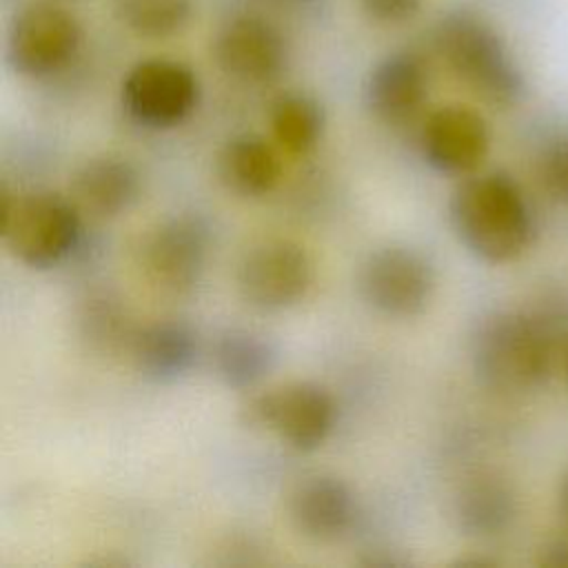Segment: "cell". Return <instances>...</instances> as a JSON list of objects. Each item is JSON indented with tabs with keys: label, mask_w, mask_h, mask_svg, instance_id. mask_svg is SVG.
<instances>
[{
	"label": "cell",
	"mask_w": 568,
	"mask_h": 568,
	"mask_svg": "<svg viewBox=\"0 0 568 568\" xmlns=\"http://www.w3.org/2000/svg\"><path fill=\"white\" fill-rule=\"evenodd\" d=\"M564 311H495L475 328L470 364L477 382L501 395H521L546 384L557 339L568 320Z\"/></svg>",
	"instance_id": "1"
},
{
	"label": "cell",
	"mask_w": 568,
	"mask_h": 568,
	"mask_svg": "<svg viewBox=\"0 0 568 568\" xmlns=\"http://www.w3.org/2000/svg\"><path fill=\"white\" fill-rule=\"evenodd\" d=\"M450 224L479 260H517L535 237V215L524 189L506 171L466 178L450 195Z\"/></svg>",
	"instance_id": "2"
},
{
	"label": "cell",
	"mask_w": 568,
	"mask_h": 568,
	"mask_svg": "<svg viewBox=\"0 0 568 568\" xmlns=\"http://www.w3.org/2000/svg\"><path fill=\"white\" fill-rule=\"evenodd\" d=\"M435 49L450 71L484 102L508 109L526 93V80L501 36L473 9H450L435 24Z\"/></svg>",
	"instance_id": "3"
},
{
	"label": "cell",
	"mask_w": 568,
	"mask_h": 568,
	"mask_svg": "<svg viewBox=\"0 0 568 568\" xmlns=\"http://www.w3.org/2000/svg\"><path fill=\"white\" fill-rule=\"evenodd\" d=\"M71 197L36 191L2 193V242L9 253L38 271L58 266L80 242L82 217Z\"/></svg>",
	"instance_id": "4"
},
{
	"label": "cell",
	"mask_w": 568,
	"mask_h": 568,
	"mask_svg": "<svg viewBox=\"0 0 568 568\" xmlns=\"http://www.w3.org/2000/svg\"><path fill=\"white\" fill-rule=\"evenodd\" d=\"M335 417V399L317 382H291L257 393L240 410V422L246 428L271 430L300 453L320 448L328 439Z\"/></svg>",
	"instance_id": "5"
},
{
	"label": "cell",
	"mask_w": 568,
	"mask_h": 568,
	"mask_svg": "<svg viewBox=\"0 0 568 568\" xmlns=\"http://www.w3.org/2000/svg\"><path fill=\"white\" fill-rule=\"evenodd\" d=\"M211 224L200 213H175L151 226L140 244V268L162 295L184 297L202 282Z\"/></svg>",
	"instance_id": "6"
},
{
	"label": "cell",
	"mask_w": 568,
	"mask_h": 568,
	"mask_svg": "<svg viewBox=\"0 0 568 568\" xmlns=\"http://www.w3.org/2000/svg\"><path fill=\"white\" fill-rule=\"evenodd\" d=\"M82 24L55 0H33L11 20L7 62L27 78H47L64 69L78 53Z\"/></svg>",
	"instance_id": "7"
},
{
	"label": "cell",
	"mask_w": 568,
	"mask_h": 568,
	"mask_svg": "<svg viewBox=\"0 0 568 568\" xmlns=\"http://www.w3.org/2000/svg\"><path fill=\"white\" fill-rule=\"evenodd\" d=\"M235 280L240 297L251 308L277 313L306 297L315 280V264L300 242L268 237L244 253Z\"/></svg>",
	"instance_id": "8"
},
{
	"label": "cell",
	"mask_w": 568,
	"mask_h": 568,
	"mask_svg": "<svg viewBox=\"0 0 568 568\" xmlns=\"http://www.w3.org/2000/svg\"><path fill=\"white\" fill-rule=\"evenodd\" d=\"M200 82L191 67L171 58H146L122 80V106L146 129L182 124L197 106Z\"/></svg>",
	"instance_id": "9"
},
{
	"label": "cell",
	"mask_w": 568,
	"mask_h": 568,
	"mask_svg": "<svg viewBox=\"0 0 568 568\" xmlns=\"http://www.w3.org/2000/svg\"><path fill=\"white\" fill-rule=\"evenodd\" d=\"M359 295L382 315L410 317L426 308L435 291L430 260L410 246H382L359 266Z\"/></svg>",
	"instance_id": "10"
},
{
	"label": "cell",
	"mask_w": 568,
	"mask_h": 568,
	"mask_svg": "<svg viewBox=\"0 0 568 568\" xmlns=\"http://www.w3.org/2000/svg\"><path fill=\"white\" fill-rule=\"evenodd\" d=\"M419 149L430 169L446 175H466L484 162L490 149V129L475 109L444 104L424 120Z\"/></svg>",
	"instance_id": "11"
},
{
	"label": "cell",
	"mask_w": 568,
	"mask_h": 568,
	"mask_svg": "<svg viewBox=\"0 0 568 568\" xmlns=\"http://www.w3.org/2000/svg\"><path fill=\"white\" fill-rule=\"evenodd\" d=\"M213 58L229 78L264 84L273 82L284 71L288 49L273 22L260 16H240L217 31Z\"/></svg>",
	"instance_id": "12"
},
{
	"label": "cell",
	"mask_w": 568,
	"mask_h": 568,
	"mask_svg": "<svg viewBox=\"0 0 568 568\" xmlns=\"http://www.w3.org/2000/svg\"><path fill=\"white\" fill-rule=\"evenodd\" d=\"M288 521L304 539L335 541L342 539L357 515L351 486L335 475H311L300 479L286 499Z\"/></svg>",
	"instance_id": "13"
},
{
	"label": "cell",
	"mask_w": 568,
	"mask_h": 568,
	"mask_svg": "<svg viewBox=\"0 0 568 568\" xmlns=\"http://www.w3.org/2000/svg\"><path fill=\"white\" fill-rule=\"evenodd\" d=\"M428 95V71L413 51H395L382 58L368 73L364 100L384 124L408 122Z\"/></svg>",
	"instance_id": "14"
},
{
	"label": "cell",
	"mask_w": 568,
	"mask_h": 568,
	"mask_svg": "<svg viewBox=\"0 0 568 568\" xmlns=\"http://www.w3.org/2000/svg\"><path fill=\"white\" fill-rule=\"evenodd\" d=\"M71 200L93 217L126 213L142 193V178L133 162L104 153L82 162L71 175Z\"/></svg>",
	"instance_id": "15"
},
{
	"label": "cell",
	"mask_w": 568,
	"mask_h": 568,
	"mask_svg": "<svg viewBox=\"0 0 568 568\" xmlns=\"http://www.w3.org/2000/svg\"><path fill=\"white\" fill-rule=\"evenodd\" d=\"M129 353L142 377L158 384H171L189 375L195 366L200 344L191 326L164 320L140 326Z\"/></svg>",
	"instance_id": "16"
},
{
	"label": "cell",
	"mask_w": 568,
	"mask_h": 568,
	"mask_svg": "<svg viewBox=\"0 0 568 568\" xmlns=\"http://www.w3.org/2000/svg\"><path fill=\"white\" fill-rule=\"evenodd\" d=\"M215 173L226 191L242 197H262L280 184L282 158L266 138L242 133L220 149Z\"/></svg>",
	"instance_id": "17"
},
{
	"label": "cell",
	"mask_w": 568,
	"mask_h": 568,
	"mask_svg": "<svg viewBox=\"0 0 568 568\" xmlns=\"http://www.w3.org/2000/svg\"><path fill=\"white\" fill-rule=\"evenodd\" d=\"M211 364L224 386L246 390L271 375L277 364V348L260 331L226 328L213 342Z\"/></svg>",
	"instance_id": "18"
},
{
	"label": "cell",
	"mask_w": 568,
	"mask_h": 568,
	"mask_svg": "<svg viewBox=\"0 0 568 568\" xmlns=\"http://www.w3.org/2000/svg\"><path fill=\"white\" fill-rule=\"evenodd\" d=\"M517 515V499L508 484L495 477H477L459 488L453 501V519L462 535L490 539L504 535Z\"/></svg>",
	"instance_id": "19"
},
{
	"label": "cell",
	"mask_w": 568,
	"mask_h": 568,
	"mask_svg": "<svg viewBox=\"0 0 568 568\" xmlns=\"http://www.w3.org/2000/svg\"><path fill=\"white\" fill-rule=\"evenodd\" d=\"M324 109L308 93L288 91L271 104L273 138L284 151L293 155H304L313 151L324 133Z\"/></svg>",
	"instance_id": "20"
},
{
	"label": "cell",
	"mask_w": 568,
	"mask_h": 568,
	"mask_svg": "<svg viewBox=\"0 0 568 568\" xmlns=\"http://www.w3.org/2000/svg\"><path fill=\"white\" fill-rule=\"evenodd\" d=\"M78 324L82 337L98 351H131L133 337L138 328L133 326L126 308L120 304L118 297L109 293H98L84 300Z\"/></svg>",
	"instance_id": "21"
},
{
	"label": "cell",
	"mask_w": 568,
	"mask_h": 568,
	"mask_svg": "<svg viewBox=\"0 0 568 568\" xmlns=\"http://www.w3.org/2000/svg\"><path fill=\"white\" fill-rule=\"evenodd\" d=\"M195 0H111L115 18L140 38H169L186 27Z\"/></svg>",
	"instance_id": "22"
},
{
	"label": "cell",
	"mask_w": 568,
	"mask_h": 568,
	"mask_svg": "<svg viewBox=\"0 0 568 568\" xmlns=\"http://www.w3.org/2000/svg\"><path fill=\"white\" fill-rule=\"evenodd\" d=\"M539 180L552 200L568 204V138H559L544 149Z\"/></svg>",
	"instance_id": "23"
},
{
	"label": "cell",
	"mask_w": 568,
	"mask_h": 568,
	"mask_svg": "<svg viewBox=\"0 0 568 568\" xmlns=\"http://www.w3.org/2000/svg\"><path fill=\"white\" fill-rule=\"evenodd\" d=\"M424 0H359L364 13L382 24H402L415 18Z\"/></svg>",
	"instance_id": "24"
},
{
	"label": "cell",
	"mask_w": 568,
	"mask_h": 568,
	"mask_svg": "<svg viewBox=\"0 0 568 568\" xmlns=\"http://www.w3.org/2000/svg\"><path fill=\"white\" fill-rule=\"evenodd\" d=\"M539 564L548 568H568V537L552 539L541 548Z\"/></svg>",
	"instance_id": "25"
},
{
	"label": "cell",
	"mask_w": 568,
	"mask_h": 568,
	"mask_svg": "<svg viewBox=\"0 0 568 568\" xmlns=\"http://www.w3.org/2000/svg\"><path fill=\"white\" fill-rule=\"evenodd\" d=\"M559 508H561L564 519L568 521V475H566V479H564V484H561V493H559Z\"/></svg>",
	"instance_id": "26"
},
{
	"label": "cell",
	"mask_w": 568,
	"mask_h": 568,
	"mask_svg": "<svg viewBox=\"0 0 568 568\" xmlns=\"http://www.w3.org/2000/svg\"><path fill=\"white\" fill-rule=\"evenodd\" d=\"M273 2L291 9H306V7H313L317 0H273Z\"/></svg>",
	"instance_id": "27"
},
{
	"label": "cell",
	"mask_w": 568,
	"mask_h": 568,
	"mask_svg": "<svg viewBox=\"0 0 568 568\" xmlns=\"http://www.w3.org/2000/svg\"><path fill=\"white\" fill-rule=\"evenodd\" d=\"M564 368H566V382H568V353H566V364H564Z\"/></svg>",
	"instance_id": "28"
}]
</instances>
